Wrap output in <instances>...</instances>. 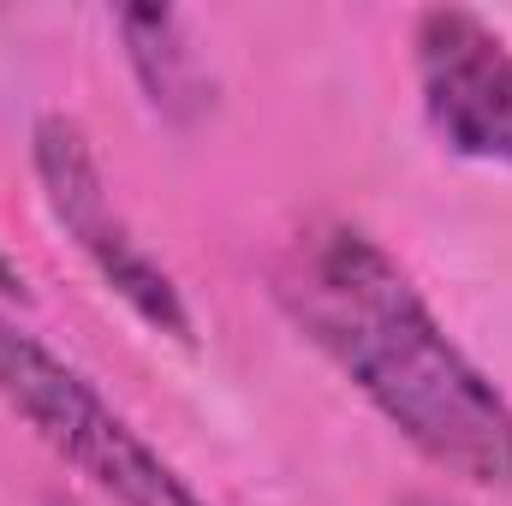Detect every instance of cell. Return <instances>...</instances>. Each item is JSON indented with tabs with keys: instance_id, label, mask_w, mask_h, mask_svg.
<instances>
[{
	"instance_id": "cell-6",
	"label": "cell",
	"mask_w": 512,
	"mask_h": 506,
	"mask_svg": "<svg viewBox=\"0 0 512 506\" xmlns=\"http://www.w3.org/2000/svg\"><path fill=\"white\" fill-rule=\"evenodd\" d=\"M0 292H6V298H18V304H24V274H18V268H12V256L0 251Z\"/></svg>"
},
{
	"instance_id": "cell-7",
	"label": "cell",
	"mask_w": 512,
	"mask_h": 506,
	"mask_svg": "<svg viewBox=\"0 0 512 506\" xmlns=\"http://www.w3.org/2000/svg\"><path fill=\"white\" fill-rule=\"evenodd\" d=\"M405 506H453V501H429V495H417V501H405Z\"/></svg>"
},
{
	"instance_id": "cell-3",
	"label": "cell",
	"mask_w": 512,
	"mask_h": 506,
	"mask_svg": "<svg viewBox=\"0 0 512 506\" xmlns=\"http://www.w3.org/2000/svg\"><path fill=\"white\" fill-rule=\"evenodd\" d=\"M30 161H36L48 215L60 221V233L78 251L96 262V274L126 298L149 328H161L173 340H191V310H185L173 274L149 256V245L131 233V221L114 209L102 161L90 149V131L78 126L72 114H42L36 131H30Z\"/></svg>"
},
{
	"instance_id": "cell-2",
	"label": "cell",
	"mask_w": 512,
	"mask_h": 506,
	"mask_svg": "<svg viewBox=\"0 0 512 506\" xmlns=\"http://www.w3.org/2000/svg\"><path fill=\"white\" fill-rule=\"evenodd\" d=\"M0 399L114 506H203L191 483L90 381L66 358H54L36 334H24L12 316H0Z\"/></svg>"
},
{
	"instance_id": "cell-8",
	"label": "cell",
	"mask_w": 512,
	"mask_h": 506,
	"mask_svg": "<svg viewBox=\"0 0 512 506\" xmlns=\"http://www.w3.org/2000/svg\"><path fill=\"white\" fill-rule=\"evenodd\" d=\"M54 506H72V501H54Z\"/></svg>"
},
{
	"instance_id": "cell-5",
	"label": "cell",
	"mask_w": 512,
	"mask_h": 506,
	"mask_svg": "<svg viewBox=\"0 0 512 506\" xmlns=\"http://www.w3.org/2000/svg\"><path fill=\"white\" fill-rule=\"evenodd\" d=\"M120 36H126L137 84L149 90V102L161 114L185 120V114L209 108V78H203V60H197V48L185 36L179 12H167V6H126L120 12Z\"/></svg>"
},
{
	"instance_id": "cell-4",
	"label": "cell",
	"mask_w": 512,
	"mask_h": 506,
	"mask_svg": "<svg viewBox=\"0 0 512 506\" xmlns=\"http://www.w3.org/2000/svg\"><path fill=\"white\" fill-rule=\"evenodd\" d=\"M423 120L453 155L512 167V48L465 6H429L411 30Z\"/></svg>"
},
{
	"instance_id": "cell-1",
	"label": "cell",
	"mask_w": 512,
	"mask_h": 506,
	"mask_svg": "<svg viewBox=\"0 0 512 506\" xmlns=\"http://www.w3.org/2000/svg\"><path fill=\"white\" fill-rule=\"evenodd\" d=\"M274 298L429 465L489 489L512 483L507 393L453 346L411 274L364 227H304L274 268Z\"/></svg>"
}]
</instances>
